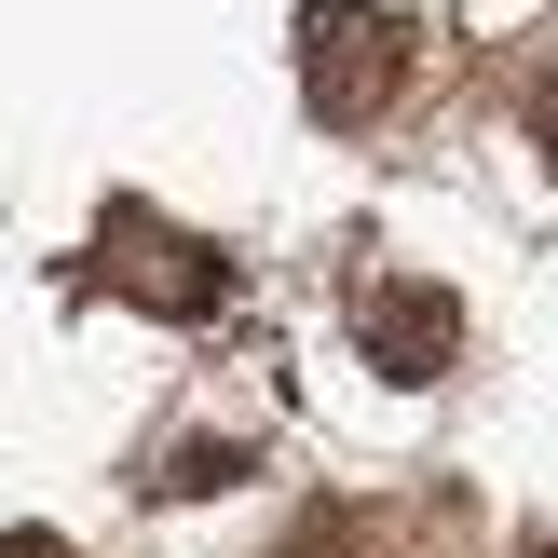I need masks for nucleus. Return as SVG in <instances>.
<instances>
[{
  "mask_svg": "<svg viewBox=\"0 0 558 558\" xmlns=\"http://www.w3.org/2000/svg\"><path fill=\"white\" fill-rule=\"evenodd\" d=\"M518 109H532V136L558 150V69H532V82H518Z\"/></svg>",
  "mask_w": 558,
  "mask_h": 558,
  "instance_id": "obj_6",
  "label": "nucleus"
},
{
  "mask_svg": "<svg viewBox=\"0 0 558 558\" xmlns=\"http://www.w3.org/2000/svg\"><path fill=\"white\" fill-rule=\"evenodd\" d=\"M0 558H82L69 532H41V518H27V532H0Z\"/></svg>",
  "mask_w": 558,
  "mask_h": 558,
  "instance_id": "obj_7",
  "label": "nucleus"
},
{
  "mask_svg": "<svg viewBox=\"0 0 558 558\" xmlns=\"http://www.w3.org/2000/svg\"><path fill=\"white\" fill-rule=\"evenodd\" d=\"M368 368L381 381H450V354H463V300L436 287V272H396V287H368Z\"/></svg>",
  "mask_w": 558,
  "mask_h": 558,
  "instance_id": "obj_3",
  "label": "nucleus"
},
{
  "mask_svg": "<svg viewBox=\"0 0 558 558\" xmlns=\"http://www.w3.org/2000/svg\"><path fill=\"white\" fill-rule=\"evenodd\" d=\"M532 558H558V532H532Z\"/></svg>",
  "mask_w": 558,
  "mask_h": 558,
  "instance_id": "obj_8",
  "label": "nucleus"
},
{
  "mask_svg": "<svg viewBox=\"0 0 558 558\" xmlns=\"http://www.w3.org/2000/svg\"><path fill=\"white\" fill-rule=\"evenodd\" d=\"M396 82H409L396 0H300V96H314V123H381Z\"/></svg>",
  "mask_w": 558,
  "mask_h": 558,
  "instance_id": "obj_1",
  "label": "nucleus"
},
{
  "mask_svg": "<svg viewBox=\"0 0 558 558\" xmlns=\"http://www.w3.org/2000/svg\"><path fill=\"white\" fill-rule=\"evenodd\" d=\"M96 272L136 300V314H163V327H205L218 300H232V259H218L205 232H178L163 205H136V191L96 205Z\"/></svg>",
  "mask_w": 558,
  "mask_h": 558,
  "instance_id": "obj_2",
  "label": "nucleus"
},
{
  "mask_svg": "<svg viewBox=\"0 0 558 558\" xmlns=\"http://www.w3.org/2000/svg\"><path fill=\"white\" fill-rule=\"evenodd\" d=\"M245 477H259V436H218V423L136 463V490H150V505H218V490H245Z\"/></svg>",
  "mask_w": 558,
  "mask_h": 558,
  "instance_id": "obj_4",
  "label": "nucleus"
},
{
  "mask_svg": "<svg viewBox=\"0 0 558 558\" xmlns=\"http://www.w3.org/2000/svg\"><path fill=\"white\" fill-rule=\"evenodd\" d=\"M368 532H381L368 505H300L287 518V558H368Z\"/></svg>",
  "mask_w": 558,
  "mask_h": 558,
  "instance_id": "obj_5",
  "label": "nucleus"
}]
</instances>
